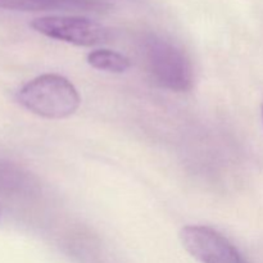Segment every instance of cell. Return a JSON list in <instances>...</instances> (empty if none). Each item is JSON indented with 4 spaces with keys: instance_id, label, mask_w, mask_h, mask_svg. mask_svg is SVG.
<instances>
[{
    "instance_id": "1",
    "label": "cell",
    "mask_w": 263,
    "mask_h": 263,
    "mask_svg": "<svg viewBox=\"0 0 263 263\" xmlns=\"http://www.w3.org/2000/svg\"><path fill=\"white\" fill-rule=\"evenodd\" d=\"M17 100L27 110L49 120L69 117L81 104L71 81L54 73L41 74L27 82L18 91Z\"/></svg>"
},
{
    "instance_id": "2",
    "label": "cell",
    "mask_w": 263,
    "mask_h": 263,
    "mask_svg": "<svg viewBox=\"0 0 263 263\" xmlns=\"http://www.w3.org/2000/svg\"><path fill=\"white\" fill-rule=\"evenodd\" d=\"M143 54L148 72L159 86L176 92L192 89V63L177 46L164 39L149 36L143 41Z\"/></svg>"
},
{
    "instance_id": "3",
    "label": "cell",
    "mask_w": 263,
    "mask_h": 263,
    "mask_svg": "<svg viewBox=\"0 0 263 263\" xmlns=\"http://www.w3.org/2000/svg\"><path fill=\"white\" fill-rule=\"evenodd\" d=\"M36 32L77 46H94L107 43L109 31L102 23L76 15H45L31 22Z\"/></svg>"
},
{
    "instance_id": "4",
    "label": "cell",
    "mask_w": 263,
    "mask_h": 263,
    "mask_svg": "<svg viewBox=\"0 0 263 263\" xmlns=\"http://www.w3.org/2000/svg\"><path fill=\"white\" fill-rule=\"evenodd\" d=\"M184 248L200 263H243L235 247L208 226H185L180 231Z\"/></svg>"
},
{
    "instance_id": "5",
    "label": "cell",
    "mask_w": 263,
    "mask_h": 263,
    "mask_svg": "<svg viewBox=\"0 0 263 263\" xmlns=\"http://www.w3.org/2000/svg\"><path fill=\"white\" fill-rule=\"evenodd\" d=\"M87 63L100 71L122 73L130 68V59L117 51L108 49H98L87 55Z\"/></svg>"
},
{
    "instance_id": "6",
    "label": "cell",
    "mask_w": 263,
    "mask_h": 263,
    "mask_svg": "<svg viewBox=\"0 0 263 263\" xmlns=\"http://www.w3.org/2000/svg\"><path fill=\"white\" fill-rule=\"evenodd\" d=\"M58 0H0V8L20 12H43L61 7Z\"/></svg>"
}]
</instances>
